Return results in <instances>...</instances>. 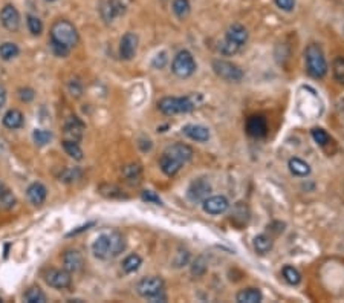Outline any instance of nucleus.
I'll return each mask as SVG.
<instances>
[{
  "label": "nucleus",
  "mask_w": 344,
  "mask_h": 303,
  "mask_svg": "<svg viewBox=\"0 0 344 303\" xmlns=\"http://www.w3.org/2000/svg\"><path fill=\"white\" fill-rule=\"evenodd\" d=\"M304 57H306L307 74L314 78H318V80L324 78V75L328 74V61H326V57L323 54L321 46L317 45V43H311L306 48Z\"/></svg>",
  "instance_id": "f257e3e1"
},
{
  "label": "nucleus",
  "mask_w": 344,
  "mask_h": 303,
  "mask_svg": "<svg viewBox=\"0 0 344 303\" xmlns=\"http://www.w3.org/2000/svg\"><path fill=\"white\" fill-rule=\"evenodd\" d=\"M51 40L72 48L78 43V32L67 20H57L51 28Z\"/></svg>",
  "instance_id": "f03ea898"
},
{
  "label": "nucleus",
  "mask_w": 344,
  "mask_h": 303,
  "mask_svg": "<svg viewBox=\"0 0 344 303\" xmlns=\"http://www.w3.org/2000/svg\"><path fill=\"white\" fill-rule=\"evenodd\" d=\"M158 109L164 115H177V114H188L194 109V103L188 97H164L158 103Z\"/></svg>",
  "instance_id": "7ed1b4c3"
},
{
  "label": "nucleus",
  "mask_w": 344,
  "mask_h": 303,
  "mask_svg": "<svg viewBox=\"0 0 344 303\" xmlns=\"http://www.w3.org/2000/svg\"><path fill=\"white\" fill-rule=\"evenodd\" d=\"M196 61L193 59L191 52L188 51H179L172 61L173 74L179 78H188L196 72Z\"/></svg>",
  "instance_id": "20e7f679"
},
{
  "label": "nucleus",
  "mask_w": 344,
  "mask_h": 303,
  "mask_svg": "<svg viewBox=\"0 0 344 303\" xmlns=\"http://www.w3.org/2000/svg\"><path fill=\"white\" fill-rule=\"evenodd\" d=\"M136 291L141 297L150 300V299L156 297L158 294L164 293V280L161 277H156V276L144 277L138 282Z\"/></svg>",
  "instance_id": "39448f33"
},
{
  "label": "nucleus",
  "mask_w": 344,
  "mask_h": 303,
  "mask_svg": "<svg viewBox=\"0 0 344 303\" xmlns=\"http://www.w3.org/2000/svg\"><path fill=\"white\" fill-rule=\"evenodd\" d=\"M213 70L218 77H221L225 81H240L243 78V70L231 61L214 60Z\"/></svg>",
  "instance_id": "423d86ee"
},
{
  "label": "nucleus",
  "mask_w": 344,
  "mask_h": 303,
  "mask_svg": "<svg viewBox=\"0 0 344 303\" xmlns=\"http://www.w3.org/2000/svg\"><path fill=\"white\" fill-rule=\"evenodd\" d=\"M211 193V184L207 178H197L190 184L187 196L191 202H202Z\"/></svg>",
  "instance_id": "0eeeda50"
},
{
  "label": "nucleus",
  "mask_w": 344,
  "mask_h": 303,
  "mask_svg": "<svg viewBox=\"0 0 344 303\" xmlns=\"http://www.w3.org/2000/svg\"><path fill=\"white\" fill-rule=\"evenodd\" d=\"M84 122L81 121L78 117H69V120L64 124V141H72V142H80L83 139V133H84Z\"/></svg>",
  "instance_id": "6e6552de"
},
{
  "label": "nucleus",
  "mask_w": 344,
  "mask_h": 303,
  "mask_svg": "<svg viewBox=\"0 0 344 303\" xmlns=\"http://www.w3.org/2000/svg\"><path fill=\"white\" fill-rule=\"evenodd\" d=\"M202 208L205 213L218 216V215H224L229 208L228 199L225 196H208L205 201H202Z\"/></svg>",
  "instance_id": "1a4fd4ad"
},
{
  "label": "nucleus",
  "mask_w": 344,
  "mask_h": 303,
  "mask_svg": "<svg viewBox=\"0 0 344 303\" xmlns=\"http://www.w3.org/2000/svg\"><path fill=\"white\" fill-rule=\"evenodd\" d=\"M225 42L236 46L237 49L243 48L248 42V31L245 26L239 25V23H234L231 25L227 31V35H225Z\"/></svg>",
  "instance_id": "9d476101"
},
{
  "label": "nucleus",
  "mask_w": 344,
  "mask_h": 303,
  "mask_svg": "<svg viewBox=\"0 0 344 303\" xmlns=\"http://www.w3.org/2000/svg\"><path fill=\"white\" fill-rule=\"evenodd\" d=\"M45 280L49 287L57 288V290H63V288H67L70 285L72 277H70V273L66 271V270H49L45 274Z\"/></svg>",
  "instance_id": "9b49d317"
},
{
  "label": "nucleus",
  "mask_w": 344,
  "mask_h": 303,
  "mask_svg": "<svg viewBox=\"0 0 344 303\" xmlns=\"http://www.w3.org/2000/svg\"><path fill=\"white\" fill-rule=\"evenodd\" d=\"M0 22L8 31L14 32L20 26V14L12 5H6L0 11Z\"/></svg>",
  "instance_id": "f8f14e48"
},
{
  "label": "nucleus",
  "mask_w": 344,
  "mask_h": 303,
  "mask_svg": "<svg viewBox=\"0 0 344 303\" xmlns=\"http://www.w3.org/2000/svg\"><path fill=\"white\" fill-rule=\"evenodd\" d=\"M138 49V35L133 32L124 34L119 43V57L122 60H132Z\"/></svg>",
  "instance_id": "ddd939ff"
},
{
  "label": "nucleus",
  "mask_w": 344,
  "mask_h": 303,
  "mask_svg": "<svg viewBox=\"0 0 344 303\" xmlns=\"http://www.w3.org/2000/svg\"><path fill=\"white\" fill-rule=\"evenodd\" d=\"M92 253H94L95 257H98L101 260H111V259H114L109 235H101V236H98L95 239V242L92 245Z\"/></svg>",
  "instance_id": "4468645a"
},
{
  "label": "nucleus",
  "mask_w": 344,
  "mask_h": 303,
  "mask_svg": "<svg viewBox=\"0 0 344 303\" xmlns=\"http://www.w3.org/2000/svg\"><path fill=\"white\" fill-rule=\"evenodd\" d=\"M101 17L106 22H114L116 17H119L121 14H124L125 6L122 5V2L119 0H106L101 6Z\"/></svg>",
  "instance_id": "2eb2a0df"
},
{
  "label": "nucleus",
  "mask_w": 344,
  "mask_h": 303,
  "mask_svg": "<svg viewBox=\"0 0 344 303\" xmlns=\"http://www.w3.org/2000/svg\"><path fill=\"white\" fill-rule=\"evenodd\" d=\"M246 132L248 135L254 136V138H263L268 133V124L266 120L260 115H254L251 118H248L246 121Z\"/></svg>",
  "instance_id": "dca6fc26"
},
{
  "label": "nucleus",
  "mask_w": 344,
  "mask_h": 303,
  "mask_svg": "<svg viewBox=\"0 0 344 303\" xmlns=\"http://www.w3.org/2000/svg\"><path fill=\"white\" fill-rule=\"evenodd\" d=\"M182 132L185 136H188L193 141L197 142H207L210 139V130L205 126H199V124H187L182 127Z\"/></svg>",
  "instance_id": "f3484780"
},
{
  "label": "nucleus",
  "mask_w": 344,
  "mask_h": 303,
  "mask_svg": "<svg viewBox=\"0 0 344 303\" xmlns=\"http://www.w3.org/2000/svg\"><path fill=\"white\" fill-rule=\"evenodd\" d=\"M63 268L69 273H77L83 268V256L77 249H69L63 254Z\"/></svg>",
  "instance_id": "a211bd4d"
},
{
  "label": "nucleus",
  "mask_w": 344,
  "mask_h": 303,
  "mask_svg": "<svg viewBox=\"0 0 344 303\" xmlns=\"http://www.w3.org/2000/svg\"><path fill=\"white\" fill-rule=\"evenodd\" d=\"M166 153H169V155L174 156V158L179 159L182 164L191 161V158H193V149H191L190 146L184 144V142H177V144H173L170 147H167Z\"/></svg>",
  "instance_id": "6ab92c4d"
},
{
  "label": "nucleus",
  "mask_w": 344,
  "mask_h": 303,
  "mask_svg": "<svg viewBox=\"0 0 344 303\" xmlns=\"http://www.w3.org/2000/svg\"><path fill=\"white\" fill-rule=\"evenodd\" d=\"M182 163L179 161V159H176L174 156L172 155H169V153H166L164 152V155L161 156V159H159V167H161V170L167 175V176H174L180 169H182Z\"/></svg>",
  "instance_id": "aec40b11"
},
{
  "label": "nucleus",
  "mask_w": 344,
  "mask_h": 303,
  "mask_svg": "<svg viewBox=\"0 0 344 303\" xmlns=\"http://www.w3.org/2000/svg\"><path fill=\"white\" fill-rule=\"evenodd\" d=\"M26 194H28V199L34 204V205H42L46 199V194H48V190L43 184L40 182H34L28 187L26 190Z\"/></svg>",
  "instance_id": "412c9836"
},
{
  "label": "nucleus",
  "mask_w": 344,
  "mask_h": 303,
  "mask_svg": "<svg viewBox=\"0 0 344 303\" xmlns=\"http://www.w3.org/2000/svg\"><path fill=\"white\" fill-rule=\"evenodd\" d=\"M263 294L259 288H245L237 293L236 300L239 303H259L262 302Z\"/></svg>",
  "instance_id": "4be33fe9"
},
{
  "label": "nucleus",
  "mask_w": 344,
  "mask_h": 303,
  "mask_svg": "<svg viewBox=\"0 0 344 303\" xmlns=\"http://www.w3.org/2000/svg\"><path fill=\"white\" fill-rule=\"evenodd\" d=\"M287 166H289L291 173L295 175V176L306 178L311 173V166L306 161L300 159V158H291L289 163H287Z\"/></svg>",
  "instance_id": "5701e85b"
},
{
  "label": "nucleus",
  "mask_w": 344,
  "mask_h": 303,
  "mask_svg": "<svg viewBox=\"0 0 344 303\" xmlns=\"http://www.w3.org/2000/svg\"><path fill=\"white\" fill-rule=\"evenodd\" d=\"M23 121H25L23 114H22L19 109H9V111L3 115V124H5V127H8V129H11V130L22 127V126H23Z\"/></svg>",
  "instance_id": "b1692460"
},
{
  "label": "nucleus",
  "mask_w": 344,
  "mask_h": 303,
  "mask_svg": "<svg viewBox=\"0 0 344 303\" xmlns=\"http://www.w3.org/2000/svg\"><path fill=\"white\" fill-rule=\"evenodd\" d=\"M254 249L259 254H266L273 249V239L268 235H259L254 238Z\"/></svg>",
  "instance_id": "393cba45"
},
{
  "label": "nucleus",
  "mask_w": 344,
  "mask_h": 303,
  "mask_svg": "<svg viewBox=\"0 0 344 303\" xmlns=\"http://www.w3.org/2000/svg\"><path fill=\"white\" fill-rule=\"evenodd\" d=\"M248 207L243 204V202H239L236 207H234V210H232V216H231V221H234L236 224H239V225H243V224H246L248 222Z\"/></svg>",
  "instance_id": "a878e982"
},
{
  "label": "nucleus",
  "mask_w": 344,
  "mask_h": 303,
  "mask_svg": "<svg viewBox=\"0 0 344 303\" xmlns=\"http://www.w3.org/2000/svg\"><path fill=\"white\" fill-rule=\"evenodd\" d=\"M141 265H142V259H141L138 254H130V256H127V257L124 259V262H122V270H124V273L132 274V273L138 271Z\"/></svg>",
  "instance_id": "bb28decb"
},
{
  "label": "nucleus",
  "mask_w": 344,
  "mask_h": 303,
  "mask_svg": "<svg viewBox=\"0 0 344 303\" xmlns=\"http://www.w3.org/2000/svg\"><path fill=\"white\" fill-rule=\"evenodd\" d=\"M190 11H191V5L188 0H174L173 2V12L176 14L177 19L184 20L190 15Z\"/></svg>",
  "instance_id": "cd10ccee"
},
{
  "label": "nucleus",
  "mask_w": 344,
  "mask_h": 303,
  "mask_svg": "<svg viewBox=\"0 0 344 303\" xmlns=\"http://www.w3.org/2000/svg\"><path fill=\"white\" fill-rule=\"evenodd\" d=\"M17 56H19V46L15 43L6 42V43H3L0 46V57H2V60H12Z\"/></svg>",
  "instance_id": "c85d7f7f"
},
{
  "label": "nucleus",
  "mask_w": 344,
  "mask_h": 303,
  "mask_svg": "<svg viewBox=\"0 0 344 303\" xmlns=\"http://www.w3.org/2000/svg\"><path fill=\"white\" fill-rule=\"evenodd\" d=\"M63 149L64 152L75 161H81L83 159V150L80 149L78 142H72V141H63Z\"/></svg>",
  "instance_id": "c756f323"
},
{
  "label": "nucleus",
  "mask_w": 344,
  "mask_h": 303,
  "mask_svg": "<svg viewBox=\"0 0 344 303\" xmlns=\"http://www.w3.org/2000/svg\"><path fill=\"white\" fill-rule=\"evenodd\" d=\"M282 274H283V279L286 280L289 285H298L301 282V274L294 266H289V265L283 266Z\"/></svg>",
  "instance_id": "7c9ffc66"
},
{
  "label": "nucleus",
  "mask_w": 344,
  "mask_h": 303,
  "mask_svg": "<svg viewBox=\"0 0 344 303\" xmlns=\"http://www.w3.org/2000/svg\"><path fill=\"white\" fill-rule=\"evenodd\" d=\"M25 299L28 303H45L46 302V296L45 293L39 288V287H32L26 291Z\"/></svg>",
  "instance_id": "2f4dec72"
},
{
  "label": "nucleus",
  "mask_w": 344,
  "mask_h": 303,
  "mask_svg": "<svg viewBox=\"0 0 344 303\" xmlns=\"http://www.w3.org/2000/svg\"><path fill=\"white\" fill-rule=\"evenodd\" d=\"M32 138H34V142H35L37 146L43 147V146H46V144L51 142V139H52V133L48 132V130H45V129H35L34 133H32Z\"/></svg>",
  "instance_id": "473e14b6"
},
{
  "label": "nucleus",
  "mask_w": 344,
  "mask_h": 303,
  "mask_svg": "<svg viewBox=\"0 0 344 303\" xmlns=\"http://www.w3.org/2000/svg\"><path fill=\"white\" fill-rule=\"evenodd\" d=\"M312 138H314V141L318 144V146H321V147H324V146H328L329 144V141H331V136H329V133L324 130V129H320V127H315V129H312Z\"/></svg>",
  "instance_id": "72a5a7b5"
},
{
  "label": "nucleus",
  "mask_w": 344,
  "mask_h": 303,
  "mask_svg": "<svg viewBox=\"0 0 344 303\" xmlns=\"http://www.w3.org/2000/svg\"><path fill=\"white\" fill-rule=\"evenodd\" d=\"M122 175L127 181H138L141 178V167L138 164H130V166L124 167Z\"/></svg>",
  "instance_id": "f704fd0d"
},
{
  "label": "nucleus",
  "mask_w": 344,
  "mask_h": 303,
  "mask_svg": "<svg viewBox=\"0 0 344 303\" xmlns=\"http://www.w3.org/2000/svg\"><path fill=\"white\" fill-rule=\"evenodd\" d=\"M26 19H28V28H29L31 34H32V35H40L42 31H43V23H42V20H40L39 17H35V15H31V14H29Z\"/></svg>",
  "instance_id": "c9c22d12"
},
{
  "label": "nucleus",
  "mask_w": 344,
  "mask_h": 303,
  "mask_svg": "<svg viewBox=\"0 0 344 303\" xmlns=\"http://www.w3.org/2000/svg\"><path fill=\"white\" fill-rule=\"evenodd\" d=\"M332 72H334V77L337 81L340 83H344V59L343 57H337L334 60V64H332Z\"/></svg>",
  "instance_id": "e433bc0d"
},
{
  "label": "nucleus",
  "mask_w": 344,
  "mask_h": 303,
  "mask_svg": "<svg viewBox=\"0 0 344 303\" xmlns=\"http://www.w3.org/2000/svg\"><path fill=\"white\" fill-rule=\"evenodd\" d=\"M205 271H207V262H205V259H204V257H197V259L193 262V265H191V273H193L196 277H199V276H202Z\"/></svg>",
  "instance_id": "4c0bfd02"
},
{
  "label": "nucleus",
  "mask_w": 344,
  "mask_h": 303,
  "mask_svg": "<svg viewBox=\"0 0 344 303\" xmlns=\"http://www.w3.org/2000/svg\"><path fill=\"white\" fill-rule=\"evenodd\" d=\"M14 204H15V198H14V194L6 188V190L0 194V205L5 207V208H11Z\"/></svg>",
  "instance_id": "58836bf2"
},
{
  "label": "nucleus",
  "mask_w": 344,
  "mask_h": 303,
  "mask_svg": "<svg viewBox=\"0 0 344 303\" xmlns=\"http://www.w3.org/2000/svg\"><path fill=\"white\" fill-rule=\"evenodd\" d=\"M81 172L78 169H64L63 173L60 175V181H66V182H72L77 180V176H80Z\"/></svg>",
  "instance_id": "ea45409f"
},
{
  "label": "nucleus",
  "mask_w": 344,
  "mask_h": 303,
  "mask_svg": "<svg viewBox=\"0 0 344 303\" xmlns=\"http://www.w3.org/2000/svg\"><path fill=\"white\" fill-rule=\"evenodd\" d=\"M142 199L147 201V202H150V204H155V205H162L161 198H159L155 191H152V190H146V191H142Z\"/></svg>",
  "instance_id": "a19ab883"
},
{
  "label": "nucleus",
  "mask_w": 344,
  "mask_h": 303,
  "mask_svg": "<svg viewBox=\"0 0 344 303\" xmlns=\"http://www.w3.org/2000/svg\"><path fill=\"white\" fill-rule=\"evenodd\" d=\"M34 97H35V94H34V91L29 89V87H22V89L19 91V98H20L22 101H25V103L32 101Z\"/></svg>",
  "instance_id": "79ce46f5"
},
{
  "label": "nucleus",
  "mask_w": 344,
  "mask_h": 303,
  "mask_svg": "<svg viewBox=\"0 0 344 303\" xmlns=\"http://www.w3.org/2000/svg\"><path fill=\"white\" fill-rule=\"evenodd\" d=\"M51 45H52V51H54V54H56L57 57H66V56L69 54V49H70V48L64 46V45H61V43H57V42H52V40H51Z\"/></svg>",
  "instance_id": "37998d69"
},
{
  "label": "nucleus",
  "mask_w": 344,
  "mask_h": 303,
  "mask_svg": "<svg viewBox=\"0 0 344 303\" xmlns=\"http://www.w3.org/2000/svg\"><path fill=\"white\" fill-rule=\"evenodd\" d=\"M274 2L280 9H283L286 12H291L295 6V0H274Z\"/></svg>",
  "instance_id": "c03bdc74"
},
{
  "label": "nucleus",
  "mask_w": 344,
  "mask_h": 303,
  "mask_svg": "<svg viewBox=\"0 0 344 303\" xmlns=\"http://www.w3.org/2000/svg\"><path fill=\"white\" fill-rule=\"evenodd\" d=\"M69 91H70L72 95L80 97V95H81V84H80V81H78V80H72V81L69 83Z\"/></svg>",
  "instance_id": "a18cd8bd"
},
{
  "label": "nucleus",
  "mask_w": 344,
  "mask_h": 303,
  "mask_svg": "<svg viewBox=\"0 0 344 303\" xmlns=\"http://www.w3.org/2000/svg\"><path fill=\"white\" fill-rule=\"evenodd\" d=\"M177 257H179V259L174 260V266H182V265H185V263L188 262L190 254H188V251H179Z\"/></svg>",
  "instance_id": "49530a36"
},
{
  "label": "nucleus",
  "mask_w": 344,
  "mask_h": 303,
  "mask_svg": "<svg viewBox=\"0 0 344 303\" xmlns=\"http://www.w3.org/2000/svg\"><path fill=\"white\" fill-rule=\"evenodd\" d=\"M167 63V54L166 52H161L156 56V59L153 60V66L155 67H164V64Z\"/></svg>",
  "instance_id": "de8ad7c7"
},
{
  "label": "nucleus",
  "mask_w": 344,
  "mask_h": 303,
  "mask_svg": "<svg viewBox=\"0 0 344 303\" xmlns=\"http://www.w3.org/2000/svg\"><path fill=\"white\" fill-rule=\"evenodd\" d=\"M94 225V222H89V224H86V225H83V227H78V230H74L72 233H69L67 236L70 238V236H75V235H78V233H81V231H84V230H87L89 227H92Z\"/></svg>",
  "instance_id": "09e8293b"
},
{
  "label": "nucleus",
  "mask_w": 344,
  "mask_h": 303,
  "mask_svg": "<svg viewBox=\"0 0 344 303\" xmlns=\"http://www.w3.org/2000/svg\"><path fill=\"white\" fill-rule=\"evenodd\" d=\"M5 103H6V89L0 86V108L5 106Z\"/></svg>",
  "instance_id": "8fccbe9b"
},
{
  "label": "nucleus",
  "mask_w": 344,
  "mask_h": 303,
  "mask_svg": "<svg viewBox=\"0 0 344 303\" xmlns=\"http://www.w3.org/2000/svg\"><path fill=\"white\" fill-rule=\"evenodd\" d=\"M5 190H6V187H5V185H3V182L0 181V194H2V193H3V191H5Z\"/></svg>",
  "instance_id": "3c124183"
},
{
  "label": "nucleus",
  "mask_w": 344,
  "mask_h": 303,
  "mask_svg": "<svg viewBox=\"0 0 344 303\" xmlns=\"http://www.w3.org/2000/svg\"><path fill=\"white\" fill-rule=\"evenodd\" d=\"M46 2H54V0H46Z\"/></svg>",
  "instance_id": "603ef678"
},
{
  "label": "nucleus",
  "mask_w": 344,
  "mask_h": 303,
  "mask_svg": "<svg viewBox=\"0 0 344 303\" xmlns=\"http://www.w3.org/2000/svg\"><path fill=\"white\" fill-rule=\"evenodd\" d=\"M0 302H2V299H0Z\"/></svg>",
  "instance_id": "864d4df0"
}]
</instances>
